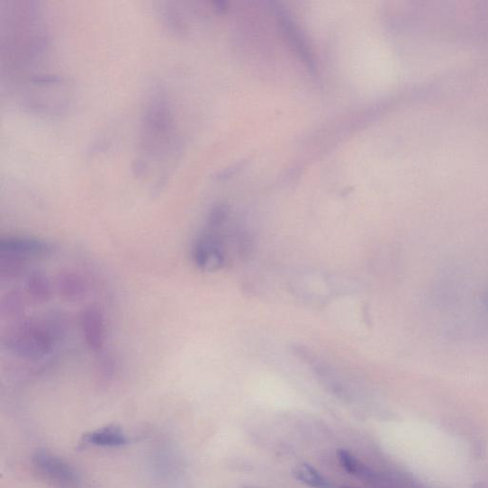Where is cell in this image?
I'll list each match as a JSON object with an SVG mask.
<instances>
[{
    "label": "cell",
    "instance_id": "1",
    "mask_svg": "<svg viewBox=\"0 0 488 488\" xmlns=\"http://www.w3.org/2000/svg\"><path fill=\"white\" fill-rule=\"evenodd\" d=\"M54 344L52 330L32 321L23 322L5 339V346L11 352L28 359H40L51 353Z\"/></svg>",
    "mask_w": 488,
    "mask_h": 488
},
{
    "label": "cell",
    "instance_id": "2",
    "mask_svg": "<svg viewBox=\"0 0 488 488\" xmlns=\"http://www.w3.org/2000/svg\"><path fill=\"white\" fill-rule=\"evenodd\" d=\"M32 462L40 477L55 486L77 488L79 484V478L74 467L51 453L37 452Z\"/></svg>",
    "mask_w": 488,
    "mask_h": 488
},
{
    "label": "cell",
    "instance_id": "3",
    "mask_svg": "<svg viewBox=\"0 0 488 488\" xmlns=\"http://www.w3.org/2000/svg\"><path fill=\"white\" fill-rule=\"evenodd\" d=\"M193 258L194 264L203 270L221 269L225 262L221 239L211 231L202 235L194 243Z\"/></svg>",
    "mask_w": 488,
    "mask_h": 488
},
{
    "label": "cell",
    "instance_id": "4",
    "mask_svg": "<svg viewBox=\"0 0 488 488\" xmlns=\"http://www.w3.org/2000/svg\"><path fill=\"white\" fill-rule=\"evenodd\" d=\"M81 330L87 347L100 351L104 346V316L97 305H89L80 315Z\"/></svg>",
    "mask_w": 488,
    "mask_h": 488
},
{
    "label": "cell",
    "instance_id": "5",
    "mask_svg": "<svg viewBox=\"0 0 488 488\" xmlns=\"http://www.w3.org/2000/svg\"><path fill=\"white\" fill-rule=\"evenodd\" d=\"M0 250L19 256L50 254L53 250L48 242L30 238H7L0 240Z\"/></svg>",
    "mask_w": 488,
    "mask_h": 488
},
{
    "label": "cell",
    "instance_id": "6",
    "mask_svg": "<svg viewBox=\"0 0 488 488\" xmlns=\"http://www.w3.org/2000/svg\"><path fill=\"white\" fill-rule=\"evenodd\" d=\"M127 436L119 427L109 426L86 433L81 444L103 447H118L128 444Z\"/></svg>",
    "mask_w": 488,
    "mask_h": 488
},
{
    "label": "cell",
    "instance_id": "7",
    "mask_svg": "<svg viewBox=\"0 0 488 488\" xmlns=\"http://www.w3.org/2000/svg\"><path fill=\"white\" fill-rule=\"evenodd\" d=\"M57 291L68 301L83 299L88 292L87 283L83 276L74 272H61L57 276Z\"/></svg>",
    "mask_w": 488,
    "mask_h": 488
},
{
    "label": "cell",
    "instance_id": "8",
    "mask_svg": "<svg viewBox=\"0 0 488 488\" xmlns=\"http://www.w3.org/2000/svg\"><path fill=\"white\" fill-rule=\"evenodd\" d=\"M26 289L30 298L36 303H45L51 299L50 282L41 272H34L29 276Z\"/></svg>",
    "mask_w": 488,
    "mask_h": 488
},
{
    "label": "cell",
    "instance_id": "9",
    "mask_svg": "<svg viewBox=\"0 0 488 488\" xmlns=\"http://www.w3.org/2000/svg\"><path fill=\"white\" fill-rule=\"evenodd\" d=\"M338 459L341 466H343L349 474L359 478L362 481H370L374 478L370 468L353 456L350 452L344 449L339 450Z\"/></svg>",
    "mask_w": 488,
    "mask_h": 488
},
{
    "label": "cell",
    "instance_id": "10",
    "mask_svg": "<svg viewBox=\"0 0 488 488\" xmlns=\"http://www.w3.org/2000/svg\"><path fill=\"white\" fill-rule=\"evenodd\" d=\"M293 476L312 488H331L330 483L311 465L301 464L293 470Z\"/></svg>",
    "mask_w": 488,
    "mask_h": 488
},
{
    "label": "cell",
    "instance_id": "11",
    "mask_svg": "<svg viewBox=\"0 0 488 488\" xmlns=\"http://www.w3.org/2000/svg\"><path fill=\"white\" fill-rule=\"evenodd\" d=\"M21 257L19 255L2 252L0 274H2L3 278H15V276H18L22 273L24 264H23Z\"/></svg>",
    "mask_w": 488,
    "mask_h": 488
},
{
    "label": "cell",
    "instance_id": "12",
    "mask_svg": "<svg viewBox=\"0 0 488 488\" xmlns=\"http://www.w3.org/2000/svg\"><path fill=\"white\" fill-rule=\"evenodd\" d=\"M23 297L19 291H12L0 303L2 313L7 316H16L23 312Z\"/></svg>",
    "mask_w": 488,
    "mask_h": 488
},
{
    "label": "cell",
    "instance_id": "13",
    "mask_svg": "<svg viewBox=\"0 0 488 488\" xmlns=\"http://www.w3.org/2000/svg\"><path fill=\"white\" fill-rule=\"evenodd\" d=\"M339 488H350V487H339Z\"/></svg>",
    "mask_w": 488,
    "mask_h": 488
}]
</instances>
